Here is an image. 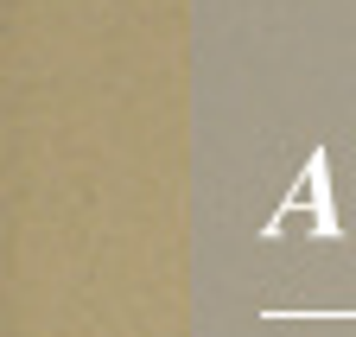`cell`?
Returning <instances> with one entry per match:
<instances>
[]
</instances>
